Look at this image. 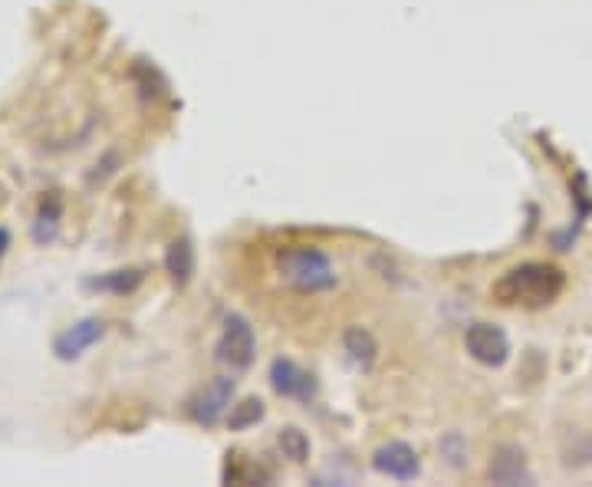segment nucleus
<instances>
[{"instance_id": "nucleus-1", "label": "nucleus", "mask_w": 592, "mask_h": 487, "mask_svg": "<svg viewBox=\"0 0 592 487\" xmlns=\"http://www.w3.org/2000/svg\"><path fill=\"white\" fill-rule=\"evenodd\" d=\"M566 290V274L556 264H543V260H527L520 267H510L491 287V297L500 307H523L540 310L560 300Z\"/></svg>"}, {"instance_id": "nucleus-2", "label": "nucleus", "mask_w": 592, "mask_h": 487, "mask_svg": "<svg viewBox=\"0 0 592 487\" xmlns=\"http://www.w3.org/2000/svg\"><path fill=\"white\" fill-rule=\"evenodd\" d=\"M277 274L287 287L300 293H323L336 287V267L326 251L310 244H296L277 254Z\"/></svg>"}, {"instance_id": "nucleus-3", "label": "nucleus", "mask_w": 592, "mask_h": 487, "mask_svg": "<svg viewBox=\"0 0 592 487\" xmlns=\"http://www.w3.org/2000/svg\"><path fill=\"white\" fill-rule=\"evenodd\" d=\"M254 353H257V339H254V326H250L244 316L231 313L224 320V333L218 339V359L224 362V366L231 369H247L250 362H254Z\"/></svg>"}, {"instance_id": "nucleus-4", "label": "nucleus", "mask_w": 592, "mask_h": 487, "mask_svg": "<svg viewBox=\"0 0 592 487\" xmlns=\"http://www.w3.org/2000/svg\"><path fill=\"white\" fill-rule=\"evenodd\" d=\"M464 346H468L471 359H477L481 366H504L510 359V343H507V333L500 330V326L491 323H474L468 326V333H464Z\"/></svg>"}, {"instance_id": "nucleus-5", "label": "nucleus", "mask_w": 592, "mask_h": 487, "mask_svg": "<svg viewBox=\"0 0 592 487\" xmlns=\"http://www.w3.org/2000/svg\"><path fill=\"white\" fill-rule=\"evenodd\" d=\"M372 468L385 474V478L412 481L418 474V455L412 445H405V441H392V445H382L372 455Z\"/></svg>"}, {"instance_id": "nucleus-6", "label": "nucleus", "mask_w": 592, "mask_h": 487, "mask_svg": "<svg viewBox=\"0 0 592 487\" xmlns=\"http://www.w3.org/2000/svg\"><path fill=\"white\" fill-rule=\"evenodd\" d=\"M102 333H106V323L96 320V316H89V320H79L73 323L70 330H66L60 339H56V346H53V353L60 356L63 362H70V359H79L86 353L89 346H96Z\"/></svg>"}, {"instance_id": "nucleus-7", "label": "nucleus", "mask_w": 592, "mask_h": 487, "mask_svg": "<svg viewBox=\"0 0 592 487\" xmlns=\"http://www.w3.org/2000/svg\"><path fill=\"white\" fill-rule=\"evenodd\" d=\"M270 382H273V392H277V395H287V399H303V402H310V395L316 389L313 376H306L303 369H296L290 359H273Z\"/></svg>"}, {"instance_id": "nucleus-8", "label": "nucleus", "mask_w": 592, "mask_h": 487, "mask_svg": "<svg viewBox=\"0 0 592 487\" xmlns=\"http://www.w3.org/2000/svg\"><path fill=\"white\" fill-rule=\"evenodd\" d=\"M231 395H234V382L231 379H218L211 385L208 395H201V399L191 402V418H195L198 425H214L224 415Z\"/></svg>"}, {"instance_id": "nucleus-9", "label": "nucleus", "mask_w": 592, "mask_h": 487, "mask_svg": "<svg viewBox=\"0 0 592 487\" xmlns=\"http://www.w3.org/2000/svg\"><path fill=\"white\" fill-rule=\"evenodd\" d=\"M491 481L497 484H527V464H523V451L517 448H500L497 458L491 461Z\"/></svg>"}, {"instance_id": "nucleus-10", "label": "nucleus", "mask_w": 592, "mask_h": 487, "mask_svg": "<svg viewBox=\"0 0 592 487\" xmlns=\"http://www.w3.org/2000/svg\"><path fill=\"white\" fill-rule=\"evenodd\" d=\"M60 214H63V198L60 191H50L47 198H43L40 214H37V224H33V237H37L40 244H47L56 237V224H60Z\"/></svg>"}, {"instance_id": "nucleus-11", "label": "nucleus", "mask_w": 592, "mask_h": 487, "mask_svg": "<svg viewBox=\"0 0 592 487\" xmlns=\"http://www.w3.org/2000/svg\"><path fill=\"white\" fill-rule=\"evenodd\" d=\"M346 353L359 362L362 369H369L375 362V353H379V346H375V339L369 330H362V326H352L346 333Z\"/></svg>"}, {"instance_id": "nucleus-12", "label": "nucleus", "mask_w": 592, "mask_h": 487, "mask_svg": "<svg viewBox=\"0 0 592 487\" xmlns=\"http://www.w3.org/2000/svg\"><path fill=\"white\" fill-rule=\"evenodd\" d=\"M168 274L175 277V283H188L191 270H195V251H191V241H175L172 247H168Z\"/></svg>"}, {"instance_id": "nucleus-13", "label": "nucleus", "mask_w": 592, "mask_h": 487, "mask_svg": "<svg viewBox=\"0 0 592 487\" xmlns=\"http://www.w3.org/2000/svg\"><path fill=\"white\" fill-rule=\"evenodd\" d=\"M139 283H142L139 270H112V274H106V277L89 280V287H93V290H106V293H132L135 287H139Z\"/></svg>"}, {"instance_id": "nucleus-14", "label": "nucleus", "mask_w": 592, "mask_h": 487, "mask_svg": "<svg viewBox=\"0 0 592 487\" xmlns=\"http://www.w3.org/2000/svg\"><path fill=\"white\" fill-rule=\"evenodd\" d=\"M277 445L283 451V458H290V461H306V455H310V441H306V435L300 432V428H283L280 438H277Z\"/></svg>"}, {"instance_id": "nucleus-15", "label": "nucleus", "mask_w": 592, "mask_h": 487, "mask_svg": "<svg viewBox=\"0 0 592 487\" xmlns=\"http://www.w3.org/2000/svg\"><path fill=\"white\" fill-rule=\"evenodd\" d=\"M260 418H264V402H260V399H244L231 412V428H234V432H241V428L260 422Z\"/></svg>"}, {"instance_id": "nucleus-16", "label": "nucleus", "mask_w": 592, "mask_h": 487, "mask_svg": "<svg viewBox=\"0 0 592 487\" xmlns=\"http://www.w3.org/2000/svg\"><path fill=\"white\" fill-rule=\"evenodd\" d=\"M7 247H10V231H7V228H0V257L7 254Z\"/></svg>"}]
</instances>
